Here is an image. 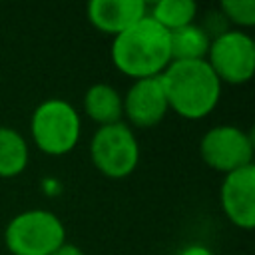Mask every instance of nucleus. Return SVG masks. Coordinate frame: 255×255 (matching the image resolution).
Returning <instances> with one entry per match:
<instances>
[{"label": "nucleus", "instance_id": "obj_1", "mask_svg": "<svg viewBox=\"0 0 255 255\" xmlns=\"http://www.w3.org/2000/svg\"><path fill=\"white\" fill-rule=\"evenodd\" d=\"M112 62L122 74L133 80L161 76L171 64L169 32L145 14L128 30L114 36Z\"/></svg>", "mask_w": 255, "mask_h": 255}, {"label": "nucleus", "instance_id": "obj_2", "mask_svg": "<svg viewBox=\"0 0 255 255\" xmlns=\"http://www.w3.org/2000/svg\"><path fill=\"white\" fill-rule=\"evenodd\" d=\"M159 80L169 110L185 120H201L219 104L221 82L207 60L171 62Z\"/></svg>", "mask_w": 255, "mask_h": 255}, {"label": "nucleus", "instance_id": "obj_3", "mask_svg": "<svg viewBox=\"0 0 255 255\" xmlns=\"http://www.w3.org/2000/svg\"><path fill=\"white\" fill-rule=\"evenodd\" d=\"M36 147L48 155L70 153L82 135L80 112L62 98H50L36 106L30 118Z\"/></svg>", "mask_w": 255, "mask_h": 255}, {"label": "nucleus", "instance_id": "obj_4", "mask_svg": "<svg viewBox=\"0 0 255 255\" xmlns=\"http://www.w3.org/2000/svg\"><path fill=\"white\" fill-rule=\"evenodd\" d=\"M4 243L12 255H52L66 243V227L48 209H26L8 221Z\"/></svg>", "mask_w": 255, "mask_h": 255}, {"label": "nucleus", "instance_id": "obj_5", "mask_svg": "<svg viewBox=\"0 0 255 255\" xmlns=\"http://www.w3.org/2000/svg\"><path fill=\"white\" fill-rule=\"evenodd\" d=\"M90 159L106 177H128L139 161V143L135 133L124 122L100 126L90 141Z\"/></svg>", "mask_w": 255, "mask_h": 255}, {"label": "nucleus", "instance_id": "obj_6", "mask_svg": "<svg viewBox=\"0 0 255 255\" xmlns=\"http://www.w3.org/2000/svg\"><path fill=\"white\" fill-rule=\"evenodd\" d=\"M205 60L221 84H245L255 72V42L243 30H227L211 40Z\"/></svg>", "mask_w": 255, "mask_h": 255}, {"label": "nucleus", "instance_id": "obj_7", "mask_svg": "<svg viewBox=\"0 0 255 255\" xmlns=\"http://www.w3.org/2000/svg\"><path fill=\"white\" fill-rule=\"evenodd\" d=\"M199 155L205 165L225 175L253 163V137L237 126H215L203 133Z\"/></svg>", "mask_w": 255, "mask_h": 255}, {"label": "nucleus", "instance_id": "obj_8", "mask_svg": "<svg viewBox=\"0 0 255 255\" xmlns=\"http://www.w3.org/2000/svg\"><path fill=\"white\" fill-rule=\"evenodd\" d=\"M221 209L239 229L255 227V165H245L223 175L219 189Z\"/></svg>", "mask_w": 255, "mask_h": 255}, {"label": "nucleus", "instance_id": "obj_9", "mask_svg": "<svg viewBox=\"0 0 255 255\" xmlns=\"http://www.w3.org/2000/svg\"><path fill=\"white\" fill-rule=\"evenodd\" d=\"M122 104H124V116L131 126L137 128L157 126L169 110L159 76L133 80L126 96H122Z\"/></svg>", "mask_w": 255, "mask_h": 255}, {"label": "nucleus", "instance_id": "obj_10", "mask_svg": "<svg viewBox=\"0 0 255 255\" xmlns=\"http://www.w3.org/2000/svg\"><path fill=\"white\" fill-rule=\"evenodd\" d=\"M86 14L96 30L118 36L147 14V4L143 0H90Z\"/></svg>", "mask_w": 255, "mask_h": 255}, {"label": "nucleus", "instance_id": "obj_11", "mask_svg": "<svg viewBox=\"0 0 255 255\" xmlns=\"http://www.w3.org/2000/svg\"><path fill=\"white\" fill-rule=\"evenodd\" d=\"M84 112L98 126L122 122L124 104L120 92L110 84H94L84 94Z\"/></svg>", "mask_w": 255, "mask_h": 255}, {"label": "nucleus", "instance_id": "obj_12", "mask_svg": "<svg viewBox=\"0 0 255 255\" xmlns=\"http://www.w3.org/2000/svg\"><path fill=\"white\" fill-rule=\"evenodd\" d=\"M211 46V38L199 24H187L179 30L169 32L171 62H191L205 60Z\"/></svg>", "mask_w": 255, "mask_h": 255}, {"label": "nucleus", "instance_id": "obj_13", "mask_svg": "<svg viewBox=\"0 0 255 255\" xmlns=\"http://www.w3.org/2000/svg\"><path fill=\"white\" fill-rule=\"evenodd\" d=\"M30 159L28 141L20 131L8 126H0V177L20 175Z\"/></svg>", "mask_w": 255, "mask_h": 255}, {"label": "nucleus", "instance_id": "obj_14", "mask_svg": "<svg viewBox=\"0 0 255 255\" xmlns=\"http://www.w3.org/2000/svg\"><path fill=\"white\" fill-rule=\"evenodd\" d=\"M147 16L167 32H173L195 22L197 4L191 0H157L147 6Z\"/></svg>", "mask_w": 255, "mask_h": 255}, {"label": "nucleus", "instance_id": "obj_15", "mask_svg": "<svg viewBox=\"0 0 255 255\" xmlns=\"http://www.w3.org/2000/svg\"><path fill=\"white\" fill-rule=\"evenodd\" d=\"M219 12L229 24L251 28L255 24V0H221Z\"/></svg>", "mask_w": 255, "mask_h": 255}, {"label": "nucleus", "instance_id": "obj_16", "mask_svg": "<svg viewBox=\"0 0 255 255\" xmlns=\"http://www.w3.org/2000/svg\"><path fill=\"white\" fill-rule=\"evenodd\" d=\"M175 255H213V251L205 245H199V243H191V245H185L181 247Z\"/></svg>", "mask_w": 255, "mask_h": 255}, {"label": "nucleus", "instance_id": "obj_17", "mask_svg": "<svg viewBox=\"0 0 255 255\" xmlns=\"http://www.w3.org/2000/svg\"><path fill=\"white\" fill-rule=\"evenodd\" d=\"M52 255H86L78 245H74V243H62Z\"/></svg>", "mask_w": 255, "mask_h": 255}]
</instances>
